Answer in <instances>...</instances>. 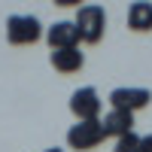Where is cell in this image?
Wrapping results in <instances>:
<instances>
[{
    "label": "cell",
    "mask_w": 152,
    "mask_h": 152,
    "mask_svg": "<svg viewBox=\"0 0 152 152\" xmlns=\"http://www.w3.org/2000/svg\"><path fill=\"white\" fill-rule=\"evenodd\" d=\"M49 61H52V67L58 73H76V70H82L85 55L79 49H55V52L49 55Z\"/></svg>",
    "instance_id": "8"
},
{
    "label": "cell",
    "mask_w": 152,
    "mask_h": 152,
    "mask_svg": "<svg viewBox=\"0 0 152 152\" xmlns=\"http://www.w3.org/2000/svg\"><path fill=\"white\" fill-rule=\"evenodd\" d=\"M104 122L94 119V122H76L70 125V131H67V146L76 149V152H88V149H94L97 143H104Z\"/></svg>",
    "instance_id": "3"
},
{
    "label": "cell",
    "mask_w": 152,
    "mask_h": 152,
    "mask_svg": "<svg viewBox=\"0 0 152 152\" xmlns=\"http://www.w3.org/2000/svg\"><path fill=\"white\" fill-rule=\"evenodd\" d=\"M100 110H104V100L91 85L76 88L70 94V113L76 116V122H94V119H100Z\"/></svg>",
    "instance_id": "4"
},
{
    "label": "cell",
    "mask_w": 152,
    "mask_h": 152,
    "mask_svg": "<svg viewBox=\"0 0 152 152\" xmlns=\"http://www.w3.org/2000/svg\"><path fill=\"white\" fill-rule=\"evenodd\" d=\"M100 122H104V134L116 137V140L134 131V113H125V110H110Z\"/></svg>",
    "instance_id": "7"
},
{
    "label": "cell",
    "mask_w": 152,
    "mask_h": 152,
    "mask_svg": "<svg viewBox=\"0 0 152 152\" xmlns=\"http://www.w3.org/2000/svg\"><path fill=\"white\" fill-rule=\"evenodd\" d=\"M73 24H76V31H79V40L94 46V43H100V37L107 31V12L97 3H85V6H79Z\"/></svg>",
    "instance_id": "1"
},
{
    "label": "cell",
    "mask_w": 152,
    "mask_h": 152,
    "mask_svg": "<svg viewBox=\"0 0 152 152\" xmlns=\"http://www.w3.org/2000/svg\"><path fill=\"white\" fill-rule=\"evenodd\" d=\"M128 28L137 31V34L152 31V3H146V0H137V3L128 6Z\"/></svg>",
    "instance_id": "9"
},
{
    "label": "cell",
    "mask_w": 152,
    "mask_h": 152,
    "mask_svg": "<svg viewBox=\"0 0 152 152\" xmlns=\"http://www.w3.org/2000/svg\"><path fill=\"white\" fill-rule=\"evenodd\" d=\"M46 152H64V149H58V146H52V149H46Z\"/></svg>",
    "instance_id": "12"
},
{
    "label": "cell",
    "mask_w": 152,
    "mask_h": 152,
    "mask_svg": "<svg viewBox=\"0 0 152 152\" xmlns=\"http://www.w3.org/2000/svg\"><path fill=\"white\" fill-rule=\"evenodd\" d=\"M149 100H152V91L149 88H113L110 91V107L113 110H125V113H137V110H143L149 107Z\"/></svg>",
    "instance_id": "5"
},
{
    "label": "cell",
    "mask_w": 152,
    "mask_h": 152,
    "mask_svg": "<svg viewBox=\"0 0 152 152\" xmlns=\"http://www.w3.org/2000/svg\"><path fill=\"white\" fill-rule=\"evenodd\" d=\"M46 43L52 46V52L55 49H79V31H76V24L73 21H55L52 28L46 31Z\"/></svg>",
    "instance_id": "6"
},
{
    "label": "cell",
    "mask_w": 152,
    "mask_h": 152,
    "mask_svg": "<svg viewBox=\"0 0 152 152\" xmlns=\"http://www.w3.org/2000/svg\"><path fill=\"white\" fill-rule=\"evenodd\" d=\"M140 152H152V134H146L140 140Z\"/></svg>",
    "instance_id": "11"
},
{
    "label": "cell",
    "mask_w": 152,
    "mask_h": 152,
    "mask_svg": "<svg viewBox=\"0 0 152 152\" xmlns=\"http://www.w3.org/2000/svg\"><path fill=\"white\" fill-rule=\"evenodd\" d=\"M140 140H143V137H137V134L131 131V134H125V137H119V140H116L113 152H140Z\"/></svg>",
    "instance_id": "10"
},
{
    "label": "cell",
    "mask_w": 152,
    "mask_h": 152,
    "mask_svg": "<svg viewBox=\"0 0 152 152\" xmlns=\"http://www.w3.org/2000/svg\"><path fill=\"white\" fill-rule=\"evenodd\" d=\"M43 37V24L37 15H9L6 18V40L12 46H31Z\"/></svg>",
    "instance_id": "2"
}]
</instances>
